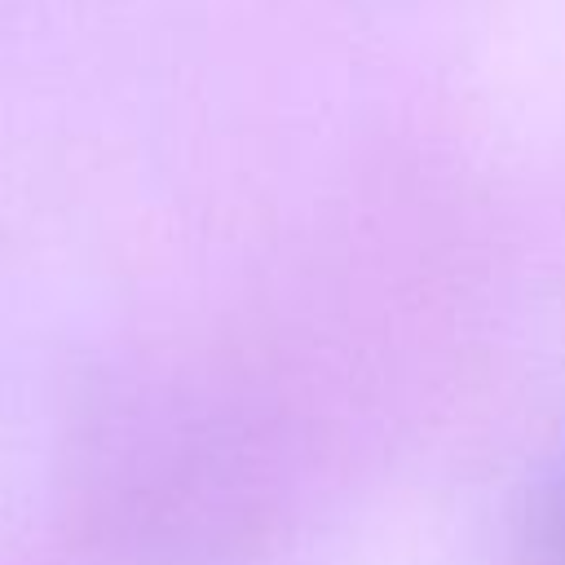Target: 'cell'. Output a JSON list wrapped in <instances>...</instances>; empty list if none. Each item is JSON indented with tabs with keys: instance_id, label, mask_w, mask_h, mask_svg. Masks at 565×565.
I'll list each match as a JSON object with an SVG mask.
<instances>
[{
	"instance_id": "1",
	"label": "cell",
	"mask_w": 565,
	"mask_h": 565,
	"mask_svg": "<svg viewBox=\"0 0 565 565\" xmlns=\"http://www.w3.org/2000/svg\"><path fill=\"white\" fill-rule=\"evenodd\" d=\"M561 525H565V516H561ZM561 556H565V552H561Z\"/></svg>"
}]
</instances>
